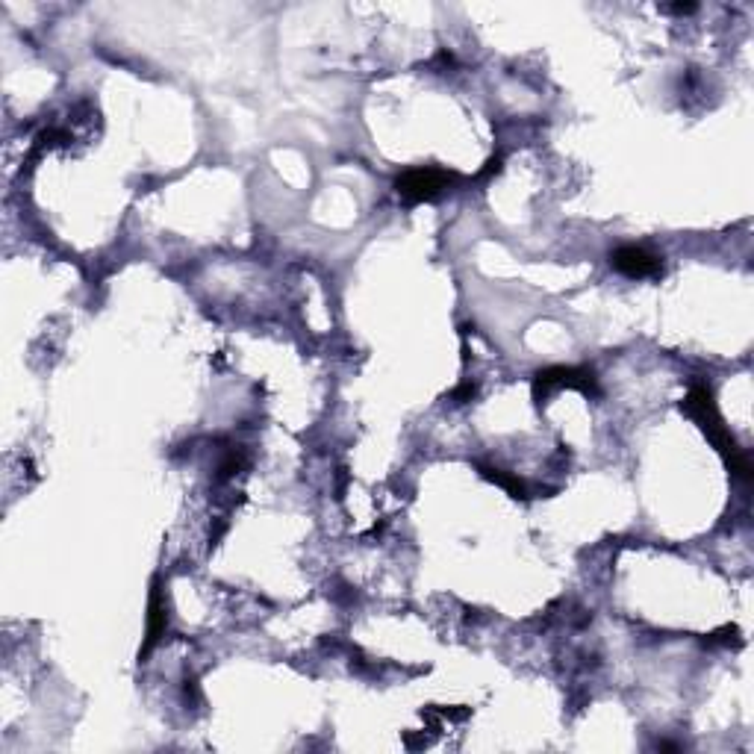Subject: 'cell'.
Returning a JSON list of instances; mask_svg holds the SVG:
<instances>
[{
    "instance_id": "1",
    "label": "cell",
    "mask_w": 754,
    "mask_h": 754,
    "mask_svg": "<svg viewBox=\"0 0 754 754\" xmlns=\"http://www.w3.org/2000/svg\"><path fill=\"white\" fill-rule=\"evenodd\" d=\"M681 410L699 425V431L710 439V445L722 454V460L731 469V475H737L740 481H752V460L740 448L737 436L728 431V425L722 422V416L716 410V401H713V392H710L707 383H693L690 386L687 398L681 401Z\"/></svg>"
},
{
    "instance_id": "2",
    "label": "cell",
    "mask_w": 754,
    "mask_h": 754,
    "mask_svg": "<svg viewBox=\"0 0 754 754\" xmlns=\"http://www.w3.org/2000/svg\"><path fill=\"white\" fill-rule=\"evenodd\" d=\"M534 401L539 407L557 392V389H575V392H584L587 398H598L601 389H598V377H595L593 369H581V366H548V369H539L534 375Z\"/></svg>"
},
{
    "instance_id": "3",
    "label": "cell",
    "mask_w": 754,
    "mask_h": 754,
    "mask_svg": "<svg viewBox=\"0 0 754 754\" xmlns=\"http://www.w3.org/2000/svg\"><path fill=\"white\" fill-rule=\"evenodd\" d=\"M460 174L445 171V168H410L404 174H398L395 189L407 204H425V201H436L445 189H451V183H457Z\"/></svg>"
},
{
    "instance_id": "4",
    "label": "cell",
    "mask_w": 754,
    "mask_h": 754,
    "mask_svg": "<svg viewBox=\"0 0 754 754\" xmlns=\"http://www.w3.org/2000/svg\"><path fill=\"white\" fill-rule=\"evenodd\" d=\"M610 266L631 277V280H643V277H660L663 274V260L657 254H651L640 245H622L616 251H610Z\"/></svg>"
},
{
    "instance_id": "5",
    "label": "cell",
    "mask_w": 754,
    "mask_h": 754,
    "mask_svg": "<svg viewBox=\"0 0 754 754\" xmlns=\"http://www.w3.org/2000/svg\"><path fill=\"white\" fill-rule=\"evenodd\" d=\"M165 622H168V613H165V598H162L160 581H154V590H151V601H148V637H145V646L139 651V660H145L154 646L160 643V637L165 634Z\"/></svg>"
},
{
    "instance_id": "6",
    "label": "cell",
    "mask_w": 754,
    "mask_h": 754,
    "mask_svg": "<svg viewBox=\"0 0 754 754\" xmlns=\"http://www.w3.org/2000/svg\"><path fill=\"white\" fill-rule=\"evenodd\" d=\"M478 469H481V475H484L486 481L501 486L507 495L519 498V501H528V498H531V489H528V484H525L519 475H513V472H507V469H498V466H478Z\"/></svg>"
},
{
    "instance_id": "7",
    "label": "cell",
    "mask_w": 754,
    "mask_h": 754,
    "mask_svg": "<svg viewBox=\"0 0 754 754\" xmlns=\"http://www.w3.org/2000/svg\"><path fill=\"white\" fill-rule=\"evenodd\" d=\"M451 398H454L457 404H466V401H472V398H475V386H472V383H463V386H460Z\"/></svg>"
},
{
    "instance_id": "8",
    "label": "cell",
    "mask_w": 754,
    "mask_h": 754,
    "mask_svg": "<svg viewBox=\"0 0 754 754\" xmlns=\"http://www.w3.org/2000/svg\"><path fill=\"white\" fill-rule=\"evenodd\" d=\"M666 12H678V15H687V12H696V3H675V6H666Z\"/></svg>"
}]
</instances>
